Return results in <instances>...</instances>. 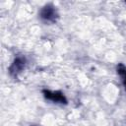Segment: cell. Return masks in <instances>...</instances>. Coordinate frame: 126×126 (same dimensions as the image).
Returning a JSON list of instances; mask_svg holds the SVG:
<instances>
[{
    "label": "cell",
    "mask_w": 126,
    "mask_h": 126,
    "mask_svg": "<svg viewBox=\"0 0 126 126\" xmlns=\"http://www.w3.org/2000/svg\"><path fill=\"white\" fill-rule=\"evenodd\" d=\"M44 95L46 98L52 100V101H55V102H60V103H66V99L64 97V95L60 93H57V92H49V91H44Z\"/></svg>",
    "instance_id": "cell-1"
},
{
    "label": "cell",
    "mask_w": 126,
    "mask_h": 126,
    "mask_svg": "<svg viewBox=\"0 0 126 126\" xmlns=\"http://www.w3.org/2000/svg\"><path fill=\"white\" fill-rule=\"evenodd\" d=\"M40 16L42 19L46 20V21H54L55 17H56V12L53 9V7L50 6H46L41 10Z\"/></svg>",
    "instance_id": "cell-2"
},
{
    "label": "cell",
    "mask_w": 126,
    "mask_h": 126,
    "mask_svg": "<svg viewBox=\"0 0 126 126\" xmlns=\"http://www.w3.org/2000/svg\"><path fill=\"white\" fill-rule=\"evenodd\" d=\"M25 63H24V60L22 58H18L14 61L12 67H11V72H19L23 67H24Z\"/></svg>",
    "instance_id": "cell-3"
},
{
    "label": "cell",
    "mask_w": 126,
    "mask_h": 126,
    "mask_svg": "<svg viewBox=\"0 0 126 126\" xmlns=\"http://www.w3.org/2000/svg\"><path fill=\"white\" fill-rule=\"evenodd\" d=\"M125 86H126V73H125Z\"/></svg>",
    "instance_id": "cell-4"
}]
</instances>
